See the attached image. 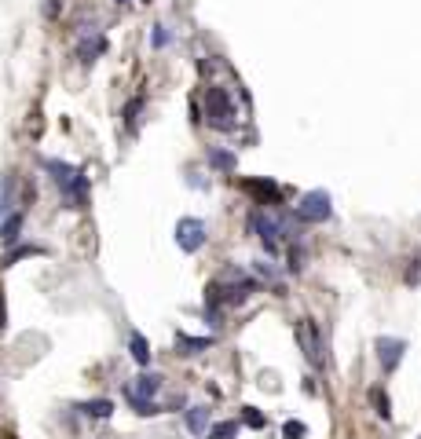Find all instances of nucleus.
<instances>
[{"label":"nucleus","instance_id":"20e7f679","mask_svg":"<svg viewBox=\"0 0 421 439\" xmlns=\"http://www.w3.org/2000/svg\"><path fill=\"white\" fill-rule=\"evenodd\" d=\"M176 246H180L184 253H198L205 246V223L194 220V216H184L180 223H176Z\"/></svg>","mask_w":421,"mask_h":439},{"label":"nucleus","instance_id":"39448f33","mask_svg":"<svg viewBox=\"0 0 421 439\" xmlns=\"http://www.w3.org/2000/svg\"><path fill=\"white\" fill-rule=\"evenodd\" d=\"M297 340H301V348H304V359L312 363V366H322V337H319V326H315L312 319L297 322Z\"/></svg>","mask_w":421,"mask_h":439},{"label":"nucleus","instance_id":"f3484780","mask_svg":"<svg viewBox=\"0 0 421 439\" xmlns=\"http://www.w3.org/2000/svg\"><path fill=\"white\" fill-rule=\"evenodd\" d=\"M44 249L41 246H19V249H15V253H8L4 256V267H11V264H19V260H26V256H41Z\"/></svg>","mask_w":421,"mask_h":439},{"label":"nucleus","instance_id":"6ab92c4d","mask_svg":"<svg viewBox=\"0 0 421 439\" xmlns=\"http://www.w3.org/2000/svg\"><path fill=\"white\" fill-rule=\"evenodd\" d=\"M242 421H246L249 428H264V425H268V417L256 410V406H242Z\"/></svg>","mask_w":421,"mask_h":439},{"label":"nucleus","instance_id":"412c9836","mask_svg":"<svg viewBox=\"0 0 421 439\" xmlns=\"http://www.w3.org/2000/svg\"><path fill=\"white\" fill-rule=\"evenodd\" d=\"M139 110H143V99H132L125 106V125L128 128H136V121H139Z\"/></svg>","mask_w":421,"mask_h":439},{"label":"nucleus","instance_id":"f8f14e48","mask_svg":"<svg viewBox=\"0 0 421 439\" xmlns=\"http://www.w3.org/2000/svg\"><path fill=\"white\" fill-rule=\"evenodd\" d=\"M77 410L85 414V417L103 421V417H110V414H114V403H110V399H88V403H81Z\"/></svg>","mask_w":421,"mask_h":439},{"label":"nucleus","instance_id":"a211bd4d","mask_svg":"<svg viewBox=\"0 0 421 439\" xmlns=\"http://www.w3.org/2000/svg\"><path fill=\"white\" fill-rule=\"evenodd\" d=\"M128 403L136 406V414L139 417H151V414H161V406L154 403V399H139V396H128Z\"/></svg>","mask_w":421,"mask_h":439},{"label":"nucleus","instance_id":"5701e85b","mask_svg":"<svg viewBox=\"0 0 421 439\" xmlns=\"http://www.w3.org/2000/svg\"><path fill=\"white\" fill-rule=\"evenodd\" d=\"M8 209H11V180L0 183V213H8Z\"/></svg>","mask_w":421,"mask_h":439},{"label":"nucleus","instance_id":"f03ea898","mask_svg":"<svg viewBox=\"0 0 421 439\" xmlns=\"http://www.w3.org/2000/svg\"><path fill=\"white\" fill-rule=\"evenodd\" d=\"M205 118L213 128H235V103L223 88H205Z\"/></svg>","mask_w":421,"mask_h":439},{"label":"nucleus","instance_id":"7ed1b4c3","mask_svg":"<svg viewBox=\"0 0 421 439\" xmlns=\"http://www.w3.org/2000/svg\"><path fill=\"white\" fill-rule=\"evenodd\" d=\"M333 216V205H330V194L326 190H308L301 205H297V220L301 223H322Z\"/></svg>","mask_w":421,"mask_h":439},{"label":"nucleus","instance_id":"b1692460","mask_svg":"<svg viewBox=\"0 0 421 439\" xmlns=\"http://www.w3.org/2000/svg\"><path fill=\"white\" fill-rule=\"evenodd\" d=\"M8 326V307H4V289H0V330Z\"/></svg>","mask_w":421,"mask_h":439},{"label":"nucleus","instance_id":"6e6552de","mask_svg":"<svg viewBox=\"0 0 421 439\" xmlns=\"http://www.w3.org/2000/svg\"><path fill=\"white\" fill-rule=\"evenodd\" d=\"M246 190L256 194L261 205H279V198H282V187L271 183V180H246Z\"/></svg>","mask_w":421,"mask_h":439},{"label":"nucleus","instance_id":"2eb2a0df","mask_svg":"<svg viewBox=\"0 0 421 439\" xmlns=\"http://www.w3.org/2000/svg\"><path fill=\"white\" fill-rule=\"evenodd\" d=\"M209 165H213V169H223V172H231V169L238 165V158H235L231 151H209Z\"/></svg>","mask_w":421,"mask_h":439},{"label":"nucleus","instance_id":"4468645a","mask_svg":"<svg viewBox=\"0 0 421 439\" xmlns=\"http://www.w3.org/2000/svg\"><path fill=\"white\" fill-rule=\"evenodd\" d=\"M128 351H132V359H136L139 366L151 363V344H147V337H143V333H132V337H128Z\"/></svg>","mask_w":421,"mask_h":439},{"label":"nucleus","instance_id":"0eeeda50","mask_svg":"<svg viewBox=\"0 0 421 439\" xmlns=\"http://www.w3.org/2000/svg\"><path fill=\"white\" fill-rule=\"evenodd\" d=\"M403 351H407L403 340H396V337H378V359H381V370H385V373H392V370L399 366Z\"/></svg>","mask_w":421,"mask_h":439},{"label":"nucleus","instance_id":"393cba45","mask_svg":"<svg viewBox=\"0 0 421 439\" xmlns=\"http://www.w3.org/2000/svg\"><path fill=\"white\" fill-rule=\"evenodd\" d=\"M154 44H158V48L169 44V34H165V29H154Z\"/></svg>","mask_w":421,"mask_h":439},{"label":"nucleus","instance_id":"f257e3e1","mask_svg":"<svg viewBox=\"0 0 421 439\" xmlns=\"http://www.w3.org/2000/svg\"><path fill=\"white\" fill-rule=\"evenodd\" d=\"M44 169L52 172V180L59 183V190L67 194L70 209H85V202H88V176H85V172L74 169V165H67V161H55V158H48Z\"/></svg>","mask_w":421,"mask_h":439},{"label":"nucleus","instance_id":"4be33fe9","mask_svg":"<svg viewBox=\"0 0 421 439\" xmlns=\"http://www.w3.org/2000/svg\"><path fill=\"white\" fill-rule=\"evenodd\" d=\"M370 399H374V406H378L381 417H392V410H388V396L381 392V388H374V392H370Z\"/></svg>","mask_w":421,"mask_h":439},{"label":"nucleus","instance_id":"ddd939ff","mask_svg":"<svg viewBox=\"0 0 421 439\" xmlns=\"http://www.w3.org/2000/svg\"><path fill=\"white\" fill-rule=\"evenodd\" d=\"M209 344H213V337H187V333L176 337V348H180V355H198V351H205Z\"/></svg>","mask_w":421,"mask_h":439},{"label":"nucleus","instance_id":"423d86ee","mask_svg":"<svg viewBox=\"0 0 421 439\" xmlns=\"http://www.w3.org/2000/svg\"><path fill=\"white\" fill-rule=\"evenodd\" d=\"M249 231H256V238L264 242V249H268V253H279V231H282V227L275 223L271 216L253 213V216H249Z\"/></svg>","mask_w":421,"mask_h":439},{"label":"nucleus","instance_id":"1a4fd4ad","mask_svg":"<svg viewBox=\"0 0 421 439\" xmlns=\"http://www.w3.org/2000/svg\"><path fill=\"white\" fill-rule=\"evenodd\" d=\"M158 392H161V377H158V373H139L136 384L128 388V396H139V399H154Z\"/></svg>","mask_w":421,"mask_h":439},{"label":"nucleus","instance_id":"aec40b11","mask_svg":"<svg viewBox=\"0 0 421 439\" xmlns=\"http://www.w3.org/2000/svg\"><path fill=\"white\" fill-rule=\"evenodd\" d=\"M282 435H286V439H304V435H308L304 421H286V425H282Z\"/></svg>","mask_w":421,"mask_h":439},{"label":"nucleus","instance_id":"a878e982","mask_svg":"<svg viewBox=\"0 0 421 439\" xmlns=\"http://www.w3.org/2000/svg\"><path fill=\"white\" fill-rule=\"evenodd\" d=\"M118 4H128V0H118Z\"/></svg>","mask_w":421,"mask_h":439},{"label":"nucleus","instance_id":"9d476101","mask_svg":"<svg viewBox=\"0 0 421 439\" xmlns=\"http://www.w3.org/2000/svg\"><path fill=\"white\" fill-rule=\"evenodd\" d=\"M22 238V213H8V220L0 223V242L4 246H15Z\"/></svg>","mask_w":421,"mask_h":439},{"label":"nucleus","instance_id":"dca6fc26","mask_svg":"<svg viewBox=\"0 0 421 439\" xmlns=\"http://www.w3.org/2000/svg\"><path fill=\"white\" fill-rule=\"evenodd\" d=\"M205 435L209 439H235L238 435V421H220V425H213Z\"/></svg>","mask_w":421,"mask_h":439},{"label":"nucleus","instance_id":"9b49d317","mask_svg":"<svg viewBox=\"0 0 421 439\" xmlns=\"http://www.w3.org/2000/svg\"><path fill=\"white\" fill-rule=\"evenodd\" d=\"M184 421H187V428H191L194 435H205V432H209V406H191Z\"/></svg>","mask_w":421,"mask_h":439}]
</instances>
